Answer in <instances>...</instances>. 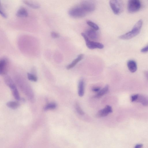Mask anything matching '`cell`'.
Instances as JSON below:
<instances>
[{
	"instance_id": "cell-2",
	"label": "cell",
	"mask_w": 148,
	"mask_h": 148,
	"mask_svg": "<svg viewBox=\"0 0 148 148\" xmlns=\"http://www.w3.org/2000/svg\"><path fill=\"white\" fill-rule=\"evenodd\" d=\"M87 13L80 5L71 8L68 12L70 16L76 18L83 17Z\"/></svg>"
},
{
	"instance_id": "cell-16",
	"label": "cell",
	"mask_w": 148,
	"mask_h": 148,
	"mask_svg": "<svg viewBox=\"0 0 148 148\" xmlns=\"http://www.w3.org/2000/svg\"><path fill=\"white\" fill-rule=\"evenodd\" d=\"M109 86L106 85L103 88L98 92L97 93L95 96V97L99 98L106 93L108 91Z\"/></svg>"
},
{
	"instance_id": "cell-5",
	"label": "cell",
	"mask_w": 148,
	"mask_h": 148,
	"mask_svg": "<svg viewBox=\"0 0 148 148\" xmlns=\"http://www.w3.org/2000/svg\"><path fill=\"white\" fill-rule=\"evenodd\" d=\"M141 6V4L139 0H129L127 4L128 10L130 13H134L139 10Z\"/></svg>"
},
{
	"instance_id": "cell-20",
	"label": "cell",
	"mask_w": 148,
	"mask_h": 148,
	"mask_svg": "<svg viewBox=\"0 0 148 148\" xmlns=\"http://www.w3.org/2000/svg\"><path fill=\"white\" fill-rule=\"evenodd\" d=\"M87 24L92 27V29L95 30H97L99 29V27L98 25L92 21H88L87 22Z\"/></svg>"
},
{
	"instance_id": "cell-6",
	"label": "cell",
	"mask_w": 148,
	"mask_h": 148,
	"mask_svg": "<svg viewBox=\"0 0 148 148\" xmlns=\"http://www.w3.org/2000/svg\"><path fill=\"white\" fill-rule=\"evenodd\" d=\"M132 102L141 103L144 106H148V97L144 95L137 94L133 95L131 97Z\"/></svg>"
},
{
	"instance_id": "cell-10",
	"label": "cell",
	"mask_w": 148,
	"mask_h": 148,
	"mask_svg": "<svg viewBox=\"0 0 148 148\" xmlns=\"http://www.w3.org/2000/svg\"><path fill=\"white\" fill-rule=\"evenodd\" d=\"M127 66L129 71L132 73L136 72L137 69L136 62L133 60H130L127 62Z\"/></svg>"
},
{
	"instance_id": "cell-22",
	"label": "cell",
	"mask_w": 148,
	"mask_h": 148,
	"mask_svg": "<svg viewBox=\"0 0 148 148\" xmlns=\"http://www.w3.org/2000/svg\"><path fill=\"white\" fill-rule=\"evenodd\" d=\"M27 76L28 79L30 81L36 82L37 80V78L36 76L33 74L28 73H27Z\"/></svg>"
},
{
	"instance_id": "cell-29",
	"label": "cell",
	"mask_w": 148,
	"mask_h": 148,
	"mask_svg": "<svg viewBox=\"0 0 148 148\" xmlns=\"http://www.w3.org/2000/svg\"><path fill=\"white\" fill-rule=\"evenodd\" d=\"M145 75L148 79V71H145L144 73Z\"/></svg>"
},
{
	"instance_id": "cell-7",
	"label": "cell",
	"mask_w": 148,
	"mask_h": 148,
	"mask_svg": "<svg viewBox=\"0 0 148 148\" xmlns=\"http://www.w3.org/2000/svg\"><path fill=\"white\" fill-rule=\"evenodd\" d=\"M80 5L87 13L94 11L95 9V4L90 1H82Z\"/></svg>"
},
{
	"instance_id": "cell-21",
	"label": "cell",
	"mask_w": 148,
	"mask_h": 148,
	"mask_svg": "<svg viewBox=\"0 0 148 148\" xmlns=\"http://www.w3.org/2000/svg\"><path fill=\"white\" fill-rule=\"evenodd\" d=\"M12 90V94L14 98L17 101L19 100L20 99V97L16 87Z\"/></svg>"
},
{
	"instance_id": "cell-13",
	"label": "cell",
	"mask_w": 148,
	"mask_h": 148,
	"mask_svg": "<svg viewBox=\"0 0 148 148\" xmlns=\"http://www.w3.org/2000/svg\"><path fill=\"white\" fill-rule=\"evenodd\" d=\"M84 84L83 79L81 80L79 82L78 85V94L79 96H83L84 94Z\"/></svg>"
},
{
	"instance_id": "cell-9",
	"label": "cell",
	"mask_w": 148,
	"mask_h": 148,
	"mask_svg": "<svg viewBox=\"0 0 148 148\" xmlns=\"http://www.w3.org/2000/svg\"><path fill=\"white\" fill-rule=\"evenodd\" d=\"M7 62L5 58H2L0 61V74L1 75L5 74L6 73Z\"/></svg>"
},
{
	"instance_id": "cell-3",
	"label": "cell",
	"mask_w": 148,
	"mask_h": 148,
	"mask_svg": "<svg viewBox=\"0 0 148 148\" xmlns=\"http://www.w3.org/2000/svg\"><path fill=\"white\" fill-rule=\"evenodd\" d=\"M81 35L85 41L87 47L89 49H102L103 48L104 46L103 44L99 42L90 40L85 34L82 33Z\"/></svg>"
},
{
	"instance_id": "cell-14",
	"label": "cell",
	"mask_w": 148,
	"mask_h": 148,
	"mask_svg": "<svg viewBox=\"0 0 148 148\" xmlns=\"http://www.w3.org/2000/svg\"><path fill=\"white\" fill-rule=\"evenodd\" d=\"M28 14L27 10L24 7L19 8L16 13V15L19 17H26Z\"/></svg>"
},
{
	"instance_id": "cell-1",
	"label": "cell",
	"mask_w": 148,
	"mask_h": 148,
	"mask_svg": "<svg viewBox=\"0 0 148 148\" xmlns=\"http://www.w3.org/2000/svg\"><path fill=\"white\" fill-rule=\"evenodd\" d=\"M143 23V21L140 19L134 25L131 31L119 37L123 40L131 39L137 35L140 32Z\"/></svg>"
},
{
	"instance_id": "cell-23",
	"label": "cell",
	"mask_w": 148,
	"mask_h": 148,
	"mask_svg": "<svg viewBox=\"0 0 148 148\" xmlns=\"http://www.w3.org/2000/svg\"><path fill=\"white\" fill-rule=\"evenodd\" d=\"M75 106L76 110L79 114L81 115L84 114V112L81 109L78 103H76L75 104Z\"/></svg>"
},
{
	"instance_id": "cell-28",
	"label": "cell",
	"mask_w": 148,
	"mask_h": 148,
	"mask_svg": "<svg viewBox=\"0 0 148 148\" xmlns=\"http://www.w3.org/2000/svg\"><path fill=\"white\" fill-rule=\"evenodd\" d=\"M143 145L141 144H138L136 145L134 148H142Z\"/></svg>"
},
{
	"instance_id": "cell-17",
	"label": "cell",
	"mask_w": 148,
	"mask_h": 148,
	"mask_svg": "<svg viewBox=\"0 0 148 148\" xmlns=\"http://www.w3.org/2000/svg\"><path fill=\"white\" fill-rule=\"evenodd\" d=\"M7 106L11 109H14L17 108L20 104L19 103L16 101H10L7 103Z\"/></svg>"
},
{
	"instance_id": "cell-25",
	"label": "cell",
	"mask_w": 148,
	"mask_h": 148,
	"mask_svg": "<svg viewBox=\"0 0 148 148\" xmlns=\"http://www.w3.org/2000/svg\"><path fill=\"white\" fill-rule=\"evenodd\" d=\"M0 13L1 15L4 18H6L7 17L6 14L2 9L0 7Z\"/></svg>"
},
{
	"instance_id": "cell-27",
	"label": "cell",
	"mask_w": 148,
	"mask_h": 148,
	"mask_svg": "<svg viewBox=\"0 0 148 148\" xmlns=\"http://www.w3.org/2000/svg\"><path fill=\"white\" fill-rule=\"evenodd\" d=\"M100 88L99 87H95L93 88L92 90L95 92H98L100 90Z\"/></svg>"
},
{
	"instance_id": "cell-26",
	"label": "cell",
	"mask_w": 148,
	"mask_h": 148,
	"mask_svg": "<svg viewBox=\"0 0 148 148\" xmlns=\"http://www.w3.org/2000/svg\"><path fill=\"white\" fill-rule=\"evenodd\" d=\"M141 52L142 53H145L148 52V45L141 50Z\"/></svg>"
},
{
	"instance_id": "cell-15",
	"label": "cell",
	"mask_w": 148,
	"mask_h": 148,
	"mask_svg": "<svg viewBox=\"0 0 148 148\" xmlns=\"http://www.w3.org/2000/svg\"><path fill=\"white\" fill-rule=\"evenodd\" d=\"M4 80L6 84L9 86L12 90L16 86L11 78L9 76H6L5 77Z\"/></svg>"
},
{
	"instance_id": "cell-8",
	"label": "cell",
	"mask_w": 148,
	"mask_h": 148,
	"mask_svg": "<svg viewBox=\"0 0 148 148\" xmlns=\"http://www.w3.org/2000/svg\"><path fill=\"white\" fill-rule=\"evenodd\" d=\"M112 112V107L109 105H106L105 108L99 111L96 116L98 117H105L107 116L109 113Z\"/></svg>"
},
{
	"instance_id": "cell-12",
	"label": "cell",
	"mask_w": 148,
	"mask_h": 148,
	"mask_svg": "<svg viewBox=\"0 0 148 148\" xmlns=\"http://www.w3.org/2000/svg\"><path fill=\"white\" fill-rule=\"evenodd\" d=\"M83 57L84 55L83 54H80L75 59L67 66L66 69L69 70L73 67L77 63L83 59Z\"/></svg>"
},
{
	"instance_id": "cell-4",
	"label": "cell",
	"mask_w": 148,
	"mask_h": 148,
	"mask_svg": "<svg viewBox=\"0 0 148 148\" xmlns=\"http://www.w3.org/2000/svg\"><path fill=\"white\" fill-rule=\"evenodd\" d=\"M110 6L114 13L116 15L120 14L123 9V4L121 1L110 0L109 2Z\"/></svg>"
},
{
	"instance_id": "cell-11",
	"label": "cell",
	"mask_w": 148,
	"mask_h": 148,
	"mask_svg": "<svg viewBox=\"0 0 148 148\" xmlns=\"http://www.w3.org/2000/svg\"><path fill=\"white\" fill-rule=\"evenodd\" d=\"M95 31L92 29H88L86 31L85 34L88 37L93 40H96L98 36Z\"/></svg>"
},
{
	"instance_id": "cell-18",
	"label": "cell",
	"mask_w": 148,
	"mask_h": 148,
	"mask_svg": "<svg viewBox=\"0 0 148 148\" xmlns=\"http://www.w3.org/2000/svg\"><path fill=\"white\" fill-rule=\"evenodd\" d=\"M24 3L28 6L34 8H38L40 7V5L38 3H34L27 1H24Z\"/></svg>"
},
{
	"instance_id": "cell-19",
	"label": "cell",
	"mask_w": 148,
	"mask_h": 148,
	"mask_svg": "<svg viewBox=\"0 0 148 148\" xmlns=\"http://www.w3.org/2000/svg\"><path fill=\"white\" fill-rule=\"evenodd\" d=\"M56 104L55 103H51L47 104L44 108V110L47 111L49 110H53L56 107Z\"/></svg>"
},
{
	"instance_id": "cell-24",
	"label": "cell",
	"mask_w": 148,
	"mask_h": 148,
	"mask_svg": "<svg viewBox=\"0 0 148 148\" xmlns=\"http://www.w3.org/2000/svg\"><path fill=\"white\" fill-rule=\"evenodd\" d=\"M51 36L54 38H58L60 36V35L58 33L54 32H51Z\"/></svg>"
}]
</instances>
